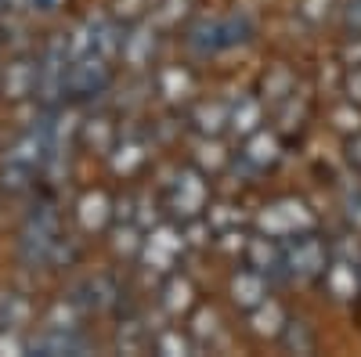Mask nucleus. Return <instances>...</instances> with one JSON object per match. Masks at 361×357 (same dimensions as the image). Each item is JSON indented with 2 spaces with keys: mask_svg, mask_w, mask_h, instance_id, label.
I'll use <instances>...</instances> for the list:
<instances>
[{
  "mask_svg": "<svg viewBox=\"0 0 361 357\" xmlns=\"http://www.w3.org/2000/svg\"><path fill=\"white\" fill-rule=\"evenodd\" d=\"M250 37H253L250 15L228 11V15H202V18H195V22L188 25L185 44H188L199 58H209V54H221V51H231V47L250 44Z\"/></svg>",
  "mask_w": 361,
  "mask_h": 357,
  "instance_id": "f257e3e1",
  "label": "nucleus"
},
{
  "mask_svg": "<svg viewBox=\"0 0 361 357\" xmlns=\"http://www.w3.org/2000/svg\"><path fill=\"white\" fill-rule=\"evenodd\" d=\"M62 234L66 231H62V217H58V210L51 202H40L37 210L25 217V224H22V238H18L22 260L29 267H51Z\"/></svg>",
  "mask_w": 361,
  "mask_h": 357,
  "instance_id": "f03ea898",
  "label": "nucleus"
},
{
  "mask_svg": "<svg viewBox=\"0 0 361 357\" xmlns=\"http://www.w3.org/2000/svg\"><path fill=\"white\" fill-rule=\"evenodd\" d=\"M69 37H51L44 54L37 58V101L44 108H58L66 101V76H69Z\"/></svg>",
  "mask_w": 361,
  "mask_h": 357,
  "instance_id": "7ed1b4c3",
  "label": "nucleus"
},
{
  "mask_svg": "<svg viewBox=\"0 0 361 357\" xmlns=\"http://www.w3.org/2000/svg\"><path fill=\"white\" fill-rule=\"evenodd\" d=\"M209 206V181L199 166H185L173 173V181L166 188V210L185 224V220H195L206 213Z\"/></svg>",
  "mask_w": 361,
  "mask_h": 357,
  "instance_id": "20e7f679",
  "label": "nucleus"
},
{
  "mask_svg": "<svg viewBox=\"0 0 361 357\" xmlns=\"http://www.w3.org/2000/svg\"><path fill=\"white\" fill-rule=\"evenodd\" d=\"M286 249V275L289 278H300V282H311V278H322L333 253H329V242L318 238L314 231H300L293 238L282 242Z\"/></svg>",
  "mask_w": 361,
  "mask_h": 357,
  "instance_id": "39448f33",
  "label": "nucleus"
},
{
  "mask_svg": "<svg viewBox=\"0 0 361 357\" xmlns=\"http://www.w3.org/2000/svg\"><path fill=\"white\" fill-rule=\"evenodd\" d=\"M257 227H260V234H271L279 242H286V238H293L300 231H314V213L304 199H275L257 213Z\"/></svg>",
  "mask_w": 361,
  "mask_h": 357,
  "instance_id": "423d86ee",
  "label": "nucleus"
},
{
  "mask_svg": "<svg viewBox=\"0 0 361 357\" xmlns=\"http://www.w3.org/2000/svg\"><path fill=\"white\" fill-rule=\"evenodd\" d=\"M112 83V62L94 51H87L80 58L69 62V76H66V98L73 101H87V98H98L102 91H109Z\"/></svg>",
  "mask_w": 361,
  "mask_h": 357,
  "instance_id": "0eeeda50",
  "label": "nucleus"
},
{
  "mask_svg": "<svg viewBox=\"0 0 361 357\" xmlns=\"http://www.w3.org/2000/svg\"><path fill=\"white\" fill-rule=\"evenodd\" d=\"M188 249V238H185V227L180 224H156V227H148L145 234V242H141V260L152 267V271H163L170 275V267L180 260V253Z\"/></svg>",
  "mask_w": 361,
  "mask_h": 357,
  "instance_id": "6e6552de",
  "label": "nucleus"
},
{
  "mask_svg": "<svg viewBox=\"0 0 361 357\" xmlns=\"http://www.w3.org/2000/svg\"><path fill=\"white\" fill-rule=\"evenodd\" d=\"M156 44H159V29L152 22H134L123 33L119 58H123L130 69H145V65H152V58H156Z\"/></svg>",
  "mask_w": 361,
  "mask_h": 357,
  "instance_id": "1a4fd4ad",
  "label": "nucleus"
},
{
  "mask_svg": "<svg viewBox=\"0 0 361 357\" xmlns=\"http://www.w3.org/2000/svg\"><path fill=\"white\" fill-rule=\"evenodd\" d=\"M322 282H325V289H329L333 300L350 303V300H357V292H361V263L333 256L329 267H325V275H322Z\"/></svg>",
  "mask_w": 361,
  "mask_h": 357,
  "instance_id": "9d476101",
  "label": "nucleus"
},
{
  "mask_svg": "<svg viewBox=\"0 0 361 357\" xmlns=\"http://www.w3.org/2000/svg\"><path fill=\"white\" fill-rule=\"evenodd\" d=\"M37 94V58H15V62L0 73V98L25 101Z\"/></svg>",
  "mask_w": 361,
  "mask_h": 357,
  "instance_id": "9b49d317",
  "label": "nucleus"
},
{
  "mask_svg": "<svg viewBox=\"0 0 361 357\" xmlns=\"http://www.w3.org/2000/svg\"><path fill=\"white\" fill-rule=\"evenodd\" d=\"M90 343L83 339L80 329H54V325H44V332L29 339V353H44V357H54V353H87Z\"/></svg>",
  "mask_w": 361,
  "mask_h": 357,
  "instance_id": "f8f14e48",
  "label": "nucleus"
},
{
  "mask_svg": "<svg viewBox=\"0 0 361 357\" xmlns=\"http://www.w3.org/2000/svg\"><path fill=\"white\" fill-rule=\"evenodd\" d=\"M8 163H18L25 170H44V159H47V123L44 127H33L18 134L11 144H8Z\"/></svg>",
  "mask_w": 361,
  "mask_h": 357,
  "instance_id": "ddd939ff",
  "label": "nucleus"
},
{
  "mask_svg": "<svg viewBox=\"0 0 361 357\" xmlns=\"http://www.w3.org/2000/svg\"><path fill=\"white\" fill-rule=\"evenodd\" d=\"M246 260L253 271H260L264 278H275L286 271V249L279 238H271V234H257L246 242Z\"/></svg>",
  "mask_w": 361,
  "mask_h": 357,
  "instance_id": "4468645a",
  "label": "nucleus"
},
{
  "mask_svg": "<svg viewBox=\"0 0 361 357\" xmlns=\"http://www.w3.org/2000/svg\"><path fill=\"white\" fill-rule=\"evenodd\" d=\"M250 314V332L257 336V339H279L282 336V329H286V321H289V314H286V307L279 303V300H260L253 311H246Z\"/></svg>",
  "mask_w": 361,
  "mask_h": 357,
  "instance_id": "2eb2a0df",
  "label": "nucleus"
},
{
  "mask_svg": "<svg viewBox=\"0 0 361 357\" xmlns=\"http://www.w3.org/2000/svg\"><path fill=\"white\" fill-rule=\"evenodd\" d=\"M76 220H80L83 231H105L116 220V206L105 192H87L76 202Z\"/></svg>",
  "mask_w": 361,
  "mask_h": 357,
  "instance_id": "dca6fc26",
  "label": "nucleus"
},
{
  "mask_svg": "<svg viewBox=\"0 0 361 357\" xmlns=\"http://www.w3.org/2000/svg\"><path fill=\"white\" fill-rule=\"evenodd\" d=\"M282 159V141L279 134H271V130H253L246 137V148H243V163H250L253 170H271Z\"/></svg>",
  "mask_w": 361,
  "mask_h": 357,
  "instance_id": "f3484780",
  "label": "nucleus"
},
{
  "mask_svg": "<svg viewBox=\"0 0 361 357\" xmlns=\"http://www.w3.org/2000/svg\"><path fill=\"white\" fill-rule=\"evenodd\" d=\"M116 300H119V285H116L109 275L87 278V282L76 289V307H83V311H94V314H102V311L116 307Z\"/></svg>",
  "mask_w": 361,
  "mask_h": 357,
  "instance_id": "a211bd4d",
  "label": "nucleus"
},
{
  "mask_svg": "<svg viewBox=\"0 0 361 357\" xmlns=\"http://www.w3.org/2000/svg\"><path fill=\"white\" fill-rule=\"evenodd\" d=\"M231 300H235V307L253 311L260 300H267V278H264L260 271H253V267L238 271V275L231 278Z\"/></svg>",
  "mask_w": 361,
  "mask_h": 357,
  "instance_id": "6ab92c4d",
  "label": "nucleus"
},
{
  "mask_svg": "<svg viewBox=\"0 0 361 357\" xmlns=\"http://www.w3.org/2000/svg\"><path fill=\"white\" fill-rule=\"evenodd\" d=\"M195 285H192V278H185V275H170L166 282H163V311L166 314H173V318H180V314H188V311H195Z\"/></svg>",
  "mask_w": 361,
  "mask_h": 357,
  "instance_id": "aec40b11",
  "label": "nucleus"
},
{
  "mask_svg": "<svg viewBox=\"0 0 361 357\" xmlns=\"http://www.w3.org/2000/svg\"><path fill=\"white\" fill-rule=\"evenodd\" d=\"M260 123H264V101L260 98H238L235 105H231V115H228V127L238 134V137H250L253 130H260Z\"/></svg>",
  "mask_w": 361,
  "mask_h": 357,
  "instance_id": "412c9836",
  "label": "nucleus"
},
{
  "mask_svg": "<svg viewBox=\"0 0 361 357\" xmlns=\"http://www.w3.org/2000/svg\"><path fill=\"white\" fill-rule=\"evenodd\" d=\"M296 91V76L289 73V65H275V69H267L264 80H260V101L267 105H282L289 94Z\"/></svg>",
  "mask_w": 361,
  "mask_h": 357,
  "instance_id": "4be33fe9",
  "label": "nucleus"
},
{
  "mask_svg": "<svg viewBox=\"0 0 361 357\" xmlns=\"http://www.w3.org/2000/svg\"><path fill=\"white\" fill-rule=\"evenodd\" d=\"M228 115H231L228 101H202L192 112V123H195V130L202 137H217L221 130H228Z\"/></svg>",
  "mask_w": 361,
  "mask_h": 357,
  "instance_id": "5701e85b",
  "label": "nucleus"
},
{
  "mask_svg": "<svg viewBox=\"0 0 361 357\" xmlns=\"http://www.w3.org/2000/svg\"><path fill=\"white\" fill-rule=\"evenodd\" d=\"M112 170L119 173V177H130V173H137L141 166H145V159H148V152H145V144L137 141V137H123L119 144H112Z\"/></svg>",
  "mask_w": 361,
  "mask_h": 357,
  "instance_id": "b1692460",
  "label": "nucleus"
},
{
  "mask_svg": "<svg viewBox=\"0 0 361 357\" xmlns=\"http://www.w3.org/2000/svg\"><path fill=\"white\" fill-rule=\"evenodd\" d=\"M116 346H119V353H145L152 346V332H148L137 318H127V321H119V329H116Z\"/></svg>",
  "mask_w": 361,
  "mask_h": 357,
  "instance_id": "393cba45",
  "label": "nucleus"
},
{
  "mask_svg": "<svg viewBox=\"0 0 361 357\" xmlns=\"http://www.w3.org/2000/svg\"><path fill=\"white\" fill-rule=\"evenodd\" d=\"M221 336H224V332H221V318H217V311H214V307H199L195 318H192V339H195V346H199V343L217 346Z\"/></svg>",
  "mask_w": 361,
  "mask_h": 357,
  "instance_id": "a878e982",
  "label": "nucleus"
},
{
  "mask_svg": "<svg viewBox=\"0 0 361 357\" xmlns=\"http://www.w3.org/2000/svg\"><path fill=\"white\" fill-rule=\"evenodd\" d=\"M152 346H156V353H166V357H188V353H195L192 332H180V329H163L159 336H152Z\"/></svg>",
  "mask_w": 361,
  "mask_h": 357,
  "instance_id": "bb28decb",
  "label": "nucleus"
},
{
  "mask_svg": "<svg viewBox=\"0 0 361 357\" xmlns=\"http://www.w3.org/2000/svg\"><path fill=\"white\" fill-rule=\"evenodd\" d=\"M37 184V170H25L18 163H0V188H4L8 195H22Z\"/></svg>",
  "mask_w": 361,
  "mask_h": 357,
  "instance_id": "cd10ccee",
  "label": "nucleus"
},
{
  "mask_svg": "<svg viewBox=\"0 0 361 357\" xmlns=\"http://www.w3.org/2000/svg\"><path fill=\"white\" fill-rule=\"evenodd\" d=\"M282 346L293 350V353H311L314 350V332H311V325L307 321H300V318H289L286 321V329H282Z\"/></svg>",
  "mask_w": 361,
  "mask_h": 357,
  "instance_id": "c85d7f7f",
  "label": "nucleus"
},
{
  "mask_svg": "<svg viewBox=\"0 0 361 357\" xmlns=\"http://www.w3.org/2000/svg\"><path fill=\"white\" fill-rule=\"evenodd\" d=\"M80 137H83L87 144H94L98 152H112V144H116V130H112V123H109L105 115L80 123Z\"/></svg>",
  "mask_w": 361,
  "mask_h": 357,
  "instance_id": "c756f323",
  "label": "nucleus"
},
{
  "mask_svg": "<svg viewBox=\"0 0 361 357\" xmlns=\"http://www.w3.org/2000/svg\"><path fill=\"white\" fill-rule=\"evenodd\" d=\"M195 163H199V170L206 173H217V170H224L228 166V152L217 144V137H202L199 141V156H195Z\"/></svg>",
  "mask_w": 361,
  "mask_h": 357,
  "instance_id": "7c9ffc66",
  "label": "nucleus"
},
{
  "mask_svg": "<svg viewBox=\"0 0 361 357\" xmlns=\"http://www.w3.org/2000/svg\"><path fill=\"white\" fill-rule=\"evenodd\" d=\"M137 234H141L137 224L134 220H123L119 227H112V249L123 253V256H137L141 253V242H145V238H137Z\"/></svg>",
  "mask_w": 361,
  "mask_h": 357,
  "instance_id": "2f4dec72",
  "label": "nucleus"
},
{
  "mask_svg": "<svg viewBox=\"0 0 361 357\" xmlns=\"http://www.w3.org/2000/svg\"><path fill=\"white\" fill-rule=\"evenodd\" d=\"M159 91L166 98H185L192 91V76L188 73H180V69H163L159 73Z\"/></svg>",
  "mask_w": 361,
  "mask_h": 357,
  "instance_id": "473e14b6",
  "label": "nucleus"
},
{
  "mask_svg": "<svg viewBox=\"0 0 361 357\" xmlns=\"http://www.w3.org/2000/svg\"><path fill=\"white\" fill-rule=\"evenodd\" d=\"M333 127L340 130V134H357L361 130V105H354V101H347V105H340V108H333Z\"/></svg>",
  "mask_w": 361,
  "mask_h": 357,
  "instance_id": "72a5a7b5",
  "label": "nucleus"
},
{
  "mask_svg": "<svg viewBox=\"0 0 361 357\" xmlns=\"http://www.w3.org/2000/svg\"><path fill=\"white\" fill-rule=\"evenodd\" d=\"M329 253H333L336 260H354V263H361V238H357V234H347L343 242H329Z\"/></svg>",
  "mask_w": 361,
  "mask_h": 357,
  "instance_id": "f704fd0d",
  "label": "nucleus"
},
{
  "mask_svg": "<svg viewBox=\"0 0 361 357\" xmlns=\"http://www.w3.org/2000/svg\"><path fill=\"white\" fill-rule=\"evenodd\" d=\"M47 325H54V329H80V325H76V300H73L69 307H66V303H58V307L51 311Z\"/></svg>",
  "mask_w": 361,
  "mask_h": 357,
  "instance_id": "c9c22d12",
  "label": "nucleus"
},
{
  "mask_svg": "<svg viewBox=\"0 0 361 357\" xmlns=\"http://www.w3.org/2000/svg\"><path fill=\"white\" fill-rule=\"evenodd\" d=\"M333 11V0H300V15L307 22H325Z\"/></svg>",
  "mask_w": 361,
  "mask_h": 357,
  "instance_id": "e433bc0d",
  "label": "nucleus"
},
{
  "mask_svg": "<svg viewBox=\"0 0 361 357\" xmlns=\"http://www.w3.org/2000/svg\"><path fill=\"white\" fill-rule=\"evenodd\" d=\"M343 29H347V37H357L361 33V0H347V8H343Z\"/></svg>",
  "mask_w": 361,
  "mask_h": 357,
  "instance_id": "4c0bfd02",
  "label": "nucleus"
},
{
  "mask_svg": "<svg viewBox=\"0 0 361 357\" xmlns=\"http://www.w3.org/2000/svg\"><path fill=\"white\" fill-rule=\"evenodd\" d=\"M343 94H347V101L361 105V62L350 65V73H347V80H343Z\"/></svg>",
  "mask_w": 361,
  "mask_h": 357,
  "instance_id": "58836bf2",
  "label": "nucleus"
},
{
  "mask_svg": "<svg viewBox=\"0 0 361 357\" xmlns=\"http://www.w3.org/2000/svg\"><path fill=\"white\" fill-rule=\"evenodd\" d=\"M347 220H350V227L354 231H361V188H354L350 195H347Z\"/></svg>",
  "mask_w": 361,
  "mask_h": 357,
  "instance_id": "ea45409f",
  "label": "nucleus"
},
{
  "mask_svg": "<svg viewBox=\"0 0 361 357\" xmlns=\"http://www.w3.org/2000/svg\"><path fill=\"white\" fill-rule=\"evenodd\" d=\"M347 163H350L354 170H361V130L347 137Z\"/></svg>",
  "mask_w": 361,
  "mask_h": 357,
  "instance_id": "a19ab883",
  "label": "nucleus"
},
{
  "mask_svg": "<svg viewBox=\"0 0 361 357\" xmlns=\"http://www.w3.org/2000/svg\"><path fill=\"white\" fill-rule=\"evenodd\" d=\"M343 62H347V65H357V62H361V33H357V37H347Z\"/></svg>",
  "mask_w": 361,
  "mask_h": 357,
  "instance_id": "79ce46f5",
  "label": "nucleus"
},
{
  "mask_svg": "<svg viewBox=\"0 0 361 357\" xmlns=\"http://www.w3.org/2000/svg\"><path fill=\"white\" fill-rule=\"evenodd\" d=\"M58 4H62V0H29V8H33V11H54Z\"/></svg>",
  "mask_w": 361,
  "mask_h": 357,
  "instance_id": "37998d69",
  "label": "nucleus"
},
{
  "mask_svg": "<svg viewBox=\"0 0 361 357\" xmlns=\"http://www.w3.org/2000/svg\"><path fill=\"white\" fill-rule=\"evenodd\" d=\"M29 8V0H4V11H22Z\"/></svg>",
  "mask_w": 361,
  "mask_h": 357,
  "instance_id": "c03bdc74",
  "label": "nucleus"
}]
</instances>
